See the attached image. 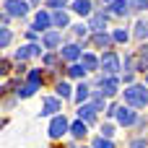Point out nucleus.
<instances>
[{
  "label": "nucleus",
  "mask_w": 148,
  "mask_h": 148,
  "mask_svg": "<svg viewBox=\"0 0 148 148\" xmlns=\"http://www.w3.org/2000/svg\"><path fill=\"white\" fill-rule=\"evenodd\" d=\"M99 88H101V94L109 99V96H114L117 94V88H120V78L117 75H99Z\"/></svg>",
  "instance_id": "obj_4"
},
{
  "label": "nucleus",
  "mask_w": 148,
  "mask_h": 148,
  "mask_svg": "<svg viewBox=\"0 0 148 148\" xmlns=\"http://www.w3.org/2000/svg\"><path fill=\"white\" fill-rule=\"evenodd\" d=\"M91 148H114V143H112V138H104V135H99V138H94Z\"/></svg>",
  "instance_id": "obj_24"
},
{
  "label": "nucleus",
  "mask_w": 148,
  "mask_h": 148,
  "mask_svg": "<svg viewBox=\"0 0 148 148\" xmlns=\"http://www.w3.org/2000/svg\"><path fill=\"white\" fill-rule=\"evenodd\" d=\"M86 73H88V70H86L83 65H75V62H73V65L68 68V78H83Z\"/></svg>",
  "instance_id": "obj_23"
},
{
  "label": "nucleus",
  "mask_w": 148,
  "mask_h": 148,
  "mask_svg": "<svg viewBox=\"0 0 148 148\" xmlns=\"http://www.w3.org/2000/svg\"><path fill=\"white\" fill-rule=\"evenodd\" d=\"M146 83H148V70H146Z\"/></svg>",
  "instance_id": "obj_37"
},
{
  "label": "nucleus",
  "mask_w": 148,
  "mask_h": 148,
  "mask_svg": "<svg viewBox=\"0 0 148 148\" xmlns=\"http://www.w3.org/2000/svg\"><path fill=\"white\" fill-rule=\"evenodd\" d=\"M60 57H62V60H68V62H75V60H81V57H83V49H81L78 44H65V47L60 49Z\"/></svg>",
  "instance_id": "obj_9"
},
{
  "label": "nucleus",
  "mask_w": 148,
  "mask_h": 148,
  "mask_svg": "<svg viewBox=\"0 0 148 148\" xmlns=\"http://www.w3.org/2000/svg\"><path fill=\"white\" fill-rule=\"evenodd\" d=\"M60 109H62V104H60L57 99H52V96H47V99L42 101V114H44V117H55Z\"/></svg>",
  "instance_id": "obj_10"
},
{
  "label": "nucleus",
  "mask_w": 148,
  "mask_h": 148,
  "mask_svg": "<svg viewBox=\"0 0 148 148\" xmlns=\"http://www.w3.org/2000/svg\"><path fill=\"white\" fill-rule=\"evenodd\" d=\"M73 29H75V34H78V36H86V34L91 31V26H86V23H75Z\"/></svg>",
  "instance_id": "obj_28"
},
{
  "label": "nucleus",
  "mask_w": 148,
  "mask_h": 148,
  "mask_svg": "<svg viewBox=\"0 0 148 148\" xmlns=\"http://www.w3.org/2000/svg\"><path fill=\"white\" fill-rule=\"evenodd\" d=\"M44 65H47V68H55V65H57V57H55V55H47V57H44Z\"/></svg>",
  "instance_id": "obj_31"
},
{
  "label": "nucleus",
  "mask_w": 148,
  "mask_h": 148,
  "mask_svg": "<svg viewBox=\"0 0 148 148\" xmlns=\"http://www.w3.org/2000/svg\"><path fill=\"white\" fill-rule=\"evenodd\" d=\"M31 3H34V5H39V3H42V0H31Z\"/></svg>",
  "instance_id": "obj_36"
},
{
  "label": "nucleus",
  "mask_w": 148,
  "mask_h": 148,
  "mask_svg": "<svg viewBox=\"0 0 148 148\" xmlns=\"http://www.w3.org/2000/svg\"><path fill=\"white\" fill-rule=\"evenodd\" d=\"M86 133H88V122H83V120H75V122H70V135L73 138H86Z\"/></svg>",
  "instance_id": "obj_16"
},
{
  "label": "nucleus",
  "mask_w": 148,
  "mask_h": 148,
  "mask_svg": "<svg viewBox=\"0 0 148 148\" xmlns=\"http://www.w3.org/2000/svg\"><path fill=\"white\" fill-rule=\"evenodd\" d=\"M117 109H120L117 104H109V109H107V117H117Z\"/></svg>",
  "instance_id": "obj_34"
},
{
  "label": "nucleus",
  "mask_w": 148,
  "mask_h": 148,
  "mask_svg": "<svg viewBox=\"0 0 148 148\" xmlns=\"http://www.w3.org/2000/svg\"><path fill=\"white\" fill-rule=\"evenodd\" d=\"M42 55V44H26V47H21V49H16V60L21 62V60H26V57H39Z\"/></svg>",
  "instance_id": "obj_8"
},
{
  "label": "nucleus",
  "mask_w": 148,
  "mask_h": 148,
  "mask_svg": "<svg viewBox=\"0 0 148 148\" xmlns=\"http://www.w3.org/2000/svg\"><path fill=\"white\" fill-rule=\"evenodd\" d=\"M133 3V10H146L148 8V0H130Z\"/></svg>",
  "instance_id": "obj_30"
},
{
  "label": "nucleus",
  "mask_w": 148,
  "mask_h": 148,
  "mask_svg": "<svg viewBox=\"0 0 148 148\" xmlns=\"http://www.w3.org/2000/svg\"><path fill=\"white\" fill-rule=\"evenodd\" d=\"M101 135H104V138H112V135H114V125H109V122L101 125Z\"/></svg>",
  "instance_id": "obj_29"
},
{
  "label": "nucleus",
  "mask_w": 148,
  "mask_h": 148,
  "mask_svg": "<svg viewBox=\"0 0 148 148\" xmlns=\"http://www.w3.org/2000/svg\"><path fill=\"white\" fill-rule=\"evenodd\" d=\"M10 39H13V34H10V29H8V26H3V29H0V47L5 49V47L10 44Z\"/></svg>",
  "instance_id": "obj_25"
},
{
  "label": "nucleus",
  "mask_w": 148,
  "mask_h": 148,
  "mask_svg": "<svg viewBox=\"0 0 148 148\" xmlns=\"http://www.w3.org/2000/svg\"><path fill=\"white\" fill-rule=\"evenodd\" d=\"M52 21H55V26H57V29H65V26H68V23H70V18H68V13H65V10H62V8H60V10H55V13H52Z\"/></svg>",
  "instance_id": "obj_20"
},
{
  "label": "nucleus",
  "mask_w": 148,
  "mask_h": 148,
  "mask_svg": "<svg viewBox=\"0 0 148 148\" xmlns=\"http://www.w3.org/2000/svg\"><path fill=\"white\" fill-rule=\"evenodd\" d=\"M55 91H57V96H60V99H73V96H75V94H73V88H70L65 81H60V83L55 86Z\"/></svg>",
  "instance_id": "obj_22"
},
{
  "label": "nucleus",
  "mask_w": 148,
  "mask_h": 148,
  "mask_svg": "<svg viewBox=\"0 0 148 148\" xmlns=\"http://www.w3.org/2000/svg\"><path fill=\"white\" fill-rule=\"evenodd\" d=\"M0 68H3L0 73H3V75H8V73H10V60H3V65H0Z\"/></svg>",
  "instance_id": "obj_33"
},
{
  "label": "nucleus",
  "mask_w": 148,
  "mask_h": 148,
  "mask_svg": "<svg viewBox=\"0 0 148 148\" xmlns=\"http://www.w3.org/2000/svg\"><path fill=\"white\" fill-rule=\"evenodd\" d=\"M117 122L120 125H125V127H130V125H135L138 122V114H135V107H120L117 109Z\"/></svg>",
  "instance_id": "obj_5"
},
{
  "label": "nucleus",
  "mask_w": 148,
  "mask_h": 148,
  "mask_svg": "<svg viewBox=\"0 0 148 148\" xmlns=\"http://www.w3.org/2000/svg\"><path fill=\"white\" fill-rule=\"evenodd\" d=\"M39 81H42V78H39V70H36V68H34V70H29V83L39 88Z\"/></svg>",
  "instance_id": "obj_27"
},
{
  "label": "nucleus",
  "mask_w": 148,
  "mask_h": 148,
  "mask_svg": "<svg viewBox=\"0 0 148 148\" xmlns=\"http://www.w3.org/2000/svg\"><path fill=\"white\" fill-rule=\"evenodd\" d=\"M73 10L78 16H91V0H73Z\"/></svg>",
  "instance_id": "obj_19"
},
{
  "label": "nucleus",
  "mask_w": 148,
  "mask_h": 148,
  "mask_svg": "<svg viewBox=\"0 0 148 148\" xmlns=\"http://www.w3.org/2000/svg\"><path fill=\"white\" fill-rule=\"evenodd\" d=\"M88 94H91V88H88V83H81L78 88H75V104H86V99H88Z\"/></svg>",
  "instance_id": "obj_21"
},
{
  "label": "nucleus",
  "mask_w": 148,
  "mask_h": 148,
  "mask_svg": "<svg viewBox=\"0 0 148 148\" xmlns=\"http://www.w3.org/2000/svg\"><path fill=\"white\" fill-rule=\"evenodd\" d=\"M5 13L23 18V16L29 13V3H23V0H5Z\"/></svg>",
  "instance_id": "obj_6"
},
{
  "label": "nucleus",
  "mask_w": 148,
  "mask_h": 148,
  "mask_svg": "<svg viewBox=\"0 0 148 148\" xmlns=\"http://www.w3.org/2000/svg\"><path fill=\"white\" fill-rule=\"evenodd\" d=\"M101 70H104L107 75H117V73L122 70L120 57H117L114 52H104V55H101Z\"/></svg>",
  "instance_id": "obj_3"
},
{
  "label": "nucleus",
  "mask_w": 148,
  "mask_h": 148,
  "mask_svg": "<svg viewBox=\"0 0 148 148\" xmlns=\"http://www.w3.org/2000/svg\"><path fill=\"white\" fill-rule=\"evenodd\" d=\"M107 13H94L91 16V21H88V26H91V31H104L107 29Z\"/></svg>",
  "instance_id": "obj_14"
},
{
  "label": "nucleus",
  "mask_w": 148,
  "mask_h": 148,
  "mask_svg": "<svg viewBox=\"0 0 148 148\" xmlns=\"http://www.w3.org/2000/svg\"><path fill=\"white\" fill-rule=\"evenodd\" d=\"M91 42H94V47H99V49H107V47H112V42H114V36H109L107 31H94V36H91Z\"/></svg>",
  "instance_id": "obj_12"
},
{
  "label": "nucleus",
  "mask_w": 148,
  "mask_h": 148,
  "mask_svg": "<svg viewBox=\"0 0 148 148\" xmlns=\"http://www.w3.org/2000/svg\"><path fill=\"white\" fill-rule=\"evenodd\" d=\"M146 146H148V140H143V138H138V140L130 143V148H146Z\"/></svg>",
  "instance_id": "obj_32"
},
{
  "label": "nucleus",
  "mask_w": 148,
  "mask_h": 148,
  "mask_svg": "<svg viewBox=\"0 0 148 148\" xmlns=\"http://www.w3.org/2000/svg\"><path fill=\"white\" fill-rule=\"evenodd\" d=\"M55 21H52V16L47 13V10H39L36 16H34V26L31 29H36V31H49V26H52Z\"/></svg>",
  "instance_id": "obj_7"
},
{
  "label": "nucleus",
  "mask_w": 148,
  "mask_h": 148,
  "mask_svg": "<svg viewBox=\"0 0 148 148\" xmlns=\"http://www.w3.org/2000/svg\"><path fill=\"white\" fill-rule=\"evenodd\" d=\"M133 34H135V39H140V42L148 39V18H138V21H135V31H133Z\"/></svg>",
  "instance_id": "obj_18"
},
{
  "label": "nucleus",
  "mask_w": 148,
  "mask_h": 148,
  "mask_svg": "<svg viewBox=\"0 0 148 148\" xmlns=\"http://www.w3.org/2000/svg\"><path fill=\"white\" fill-rule=\"evenodd\" d=\"M109 8H112L114 16H127V13L133 10V3H127V0H114V3H109Z\"/></svg>",
  "instance_id": "obj_17"
},
{
  "label": "nucleus",
  "mask_w": 148,
  "mask_h": 148,
  "mask_svg": "<svg viewBox=\"0 0 148 148\" xmlns=\"http://www.w3.org/2000/svg\"><path fill=\"white\" fill-rule=\"evenodd\" d=\"M104 3H114V0H104Z\"/></svg>",
  "instance_id": "obj_38"
},
{
  "label": "nucleus",
  "mask_w": 148,
  "mask_h": 148,
  "mask_svg": "<svg viewBox=\"0 0 148 148\" xmlns=\"http://www.w3.org/2000/svg\"><path fill=\"white\" fill-rule=\"evenodd\" d=\"M122 94H125V104H130L135 109H140V107L148 104V91H146V86H140V83H130Z\"/></svg>",
  "instance_id": "obj_1"
},
{
  "label": "nucleus",
  "mask_w": 148,
  "mask_h": 148,
  "mask_svg": "<svg viewBox=\"0 0 148 148\" xmlns=\"http://www.w3.org/2000/svg\"><path fill=\"white\" fill-rule=\"evenodd\" d=\"M49 3V8H55V10H60V5H65V0H47Z\"/></svg>",
  "instance_id": "obj_35"
},
{
  "label": "nucleus",
  "mask_w": 148,
  "mask_h": 148,
  "mask_svg": "<svg viewBox=\"0 0 148 148\" xmlns=\"http://www.w3.org/2000/svg\"><path fill=\"white\" fill-rule=\"evenodd\" d=\"M112 36H114V42H120V44H125V42L130 39V34H127L125 29H114V34H112Z\"/></svg>",
  "instance_id": "obj_26"
},
{
  "label": "nucleus",
  "mask_w": 148,
  "mask_h": 148,
  "mask_svg": "<svg viewBox=\"0 0 148 148\" xmlns=\"http://www.w3.org/2000/svg\"><path fill=\"white\" fill-rule=\"evenodd\" d=\"M96 107L94 104H78V120H83V122H94L96 120Z\"/></svg>",
  "instance_id": "obj_13"
},
{
  "label": "nucleus",
  "mask_w": 148,
  "mask_h": 148,
  "mask_svg": "<svg viewBox=\"0 0 148 148\" xmlns=\"http://www.w3.org/2000/svg\"><path fill=\"white\" fill-rule=\"evenodd\" d=\"M47 133H49L52 140H60L65 133H70V122L65 120V114H55L52 122H49V130H47Z\"/></svg>",
  "instance_id": "obj_2"
},
{
  "label": "nucleus",
  "mask_w": 148,
  "mask_h": 148,
  "mask_svg": "<svg viewBox=\"0 0 148 148\" xmlns=\"http://www.w3.org/2000/svg\"><path fill=\"white\" fill-rule=\"evenodd\" d=\"M60 42H62V34H60V31H52V29H49V31H44V36H42L44 49H55Z\"/></svg>",
  "instance_id": "obj_11"
},
{
  "label": "nucleus",
  "mask_w": 148,
  "mask_h": 148,
  "mask_svg": "<svg viewBox=\"0 0 148 148\" xmlns=\"http://www.w3.org/2000/svg\"><path fill=\"white\" fill-rule=\"evenodd\" d=\"M81 65H83L86 70H96V68H101V57H96V55H91V52H83Z\"/></svg>",
  "instance_id": "obj_15"
}]
</instances>
